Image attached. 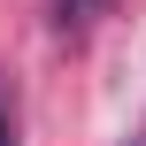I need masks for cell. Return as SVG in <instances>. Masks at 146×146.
Returning <instances> with one entry per match:
<instances>
[{
  "label": "cell",
  "mask_w": 146,
  "mask_h": 146,
  "mask_svg": "<svg viewBox=\"0 0 146 146\" xmlns=\"http://www.w3.org/2000/svg\"><path fill=\"white\" fill-rule=\"evenodd\" d=\"M108 8H115V0H54V31H62V38H85Z\"/></svg>",
  "instance_id": "1"
},
{
  "label": "cell",
  "mask_w": 146,
  "mask_h": 146,
  "mask_svg": "<svg viewBox=\"0 0 146 146\" xmlns=\"http://www.w3.org/2000/svg\"><path fill=\"white\" fill-rule=\"evenodd\" d=\"M0 146H23V115H15V92L0 85Z\"/></svg>",
  "instance_id": "2"
}]
</instances>
